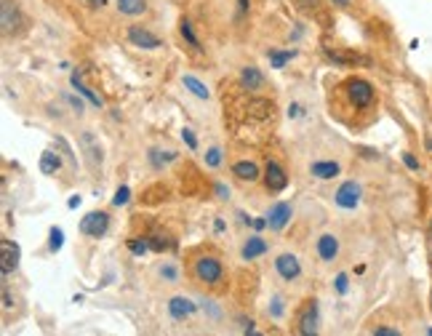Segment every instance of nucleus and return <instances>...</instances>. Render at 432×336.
Instances as JSON below:
<instances>
[{
  "mask_svg": "<svg viewBox=\"0 0 432 336\" xmlns=\"http://www.w3.org/2000/svg\"><path fill=\"white\" fill-rule=\"evenodd\" d=\"M195 278L206 285H219L221 278H224V267H221V262L216 256L206 254L195 262Z\"/></svg>",
  "mask_w": 432,
  "mask_h": 336,
  "instance_id": "1",
  "label": "nucleus"
},
{
  "mask_svg": "<svg viewBox=\"0 0 432 336\" xmlns=\"http://www.w3.org/2000/svg\"><path fill=\"white\" fill-rule=\"evenodd\" d=\"M344 88H347V96H350V102L355 104V110H366V107H371L373 86L368 81H363V78H350Z\"/></svg>",
  "mask_w": 432,
  "mask_h": 336,
  "instance_id": "2",
  "label": "nucleus"
},
{
  "mask_svg": "<svg viewBox=\"0 0 432 336\" xmlns=\"http://www.w3.org/2000/svg\"><path fill=\"white\" fill-rule=\"evenodd\" d=\"M110 230V214L107 211H91L81 219V233L89 238H101Z\"/></svg>",
  "mask_w": 432,
  "mask_h": 336,
  "instance_id": "3",
  "label": "nucleus"
},
{
  "mask_svg": "<svg viewBox=\"0 0 432 336\" xmlns=\"http://www.w3.org/2000/svg\"><path fill=\"white\" fill-rule=\"evenodd\" d=\"M129 43H134L136 49H144V51H155V49H161L163 41L155 35V32H150L147 27H141V24H131L129 27Z\"/></svg>",
  "mask_w": 432,
  "mask_h": 336,
  "instance_id": "4",
  "label": "nucleus"
},
{
  "mask_svg": "<svg viewBox=\"0 0 432 336\" xmlns=\"http://www.w3.org/2000/svg\"><path fill=\"white\" fill-rule=\"evenodd\" d=\"M275 273H278L286 283H293L296 278L302 275V265H299V259L293 254H281L275 259Z\"/></svg>",
  "mask_w": 432,
  "mask_h": 336,
  "instance_id": "5",
  "label": "nucleus"
},
{
  "mask_svg": "<svg viewBox=\"0 0 432 336\" xmlns=\"http://www.w3.org/2000/svg\"><path fill=\"white\" fill-rule=\"evenodd\" d=\"M264 184H267L270 193H283V190L288 187V176H286V171L281 168V163L267 161V166H264Z\"/></svg>",
  "mask_w": 432,
  "mask_h": 336,
  "instance_id": "6",
  "label": "nucleus"
},
{
  "mask_svg": "<svg viewBox=\"0 0 432 336\" xmlns=\"http://www.w3.org/2000/svg\"><path fill=\"white\" fill-rule=\"evenodd\" d=\"M81 150L86 153V161H89L91 168H99L104 163V155H101V144L99 139L94 136L91 131H83L81 133Z\"/></svg>",
  "mask_w": 432,
  "mask_h": 336,
  "instance_id": "7",
  "label": "nucleus"
},
{
  "mask_svg": "<svg viewBox=\"0 0 432 336\" xmlns=\"http://www.w3.org/2000/svg\"><path fill=\"white\" fill-rule=\"evenodd\" d=\"M361 195H363V190H361V184L358 182H344L339 190H336V195H333V200H336V205L339 208H355V205L361 203Z\"/></svg>",
  "mask_w": 432,
  "mask_h": 336,
  "instance_id": "8",
  "label": "nucleus"
},
{
  "mask_svg": "<svg viewBox=\"0 0 432 336\" xmlns=\"http://www.w3.org/2000/svg\"><path fill=\"white\" fill-rule=\"evenodd\" d=\"M19 267V245L14 240H0V270H3V278L9 275L11 270Z\"/></svg>",
  "mask_w": 432,
  "mask_h": 336,
  "instance_id": "9",
  "label": "nucleus"
},
{
  "mask_svg": "<svg viewBox=\"0 0 432 336\" xmlns=\"http://www.w3.org/2000/svg\"><path fill=\"white\" fill-rule=\"evenodd\" d=\"M293 216V208L288 203H275L267 211V224H270V230H275V233H281V230H286V224L291 222Z\"/></svg>",
  "mask_w": 432,
  "mask_h": 336,
  "instance_id": "10",
  "label": "nucleus"
},
{
  "mask_svg": "<svg viewBox=\"0 0 432 336\" xmlns=\"http://www.w3.org/2000/svg\"><path fill=\"white\" fill-rule=\"evenodd\" d=\"M3 19H0V24H3V32L6 35H11V32H16L21 27V14H19V6L14 3V0H3Z\"/></svg>",
  "mask_w": 432,
  "mask_h": 336,
  "instance_id": "11",
  "label": "nucleus"
},
{
  "mask_svg": "<svg viewBox=\"0 0 432 336\" xmlns=\"http://www.w3.org/2000/svg\"><path fill=\"white\" fill-rule=\"evenodd\" d=\"M318 302H307V307H304L302 317H299V334L304 336H315L318 334Z\"/></svg>",
  "mask_w": 432,
  "mask_h": 336,
  "instance_id": "12",
  "label": "nucleus"
},
{
  "mask_svg": "<svg viewBox=\"0 0 432 336\" xmlns=\"http://www.w3.org/2000/svg\"><path fill=\"white\" fill-rule=\"evenodd\" d=\"M195 310H198V307L192 305L190 299H184V296H174V299H169V315H171L174 320H184V317L195 315Z\"/></svg>",
  "mask_w": 432,
  "mask_h": 336,
  "instance_id": "13",
  "label": "nucleus"
},
{
  "mask_svg": "<svg viewBox=\"0 0 432 336\" xmlns=\"http://www.w3.org/2000/svg\"><path fill=\"white\" fill-rule=\"evenodd\" d=\"M339 254V238L336 235H321L318 238V256L323 262H333Z\"/></svg>",
  "mask_w": 432,
  "mask_h": 336,
  "instance_id": "14",
  "label": "nucleus"
},
{
  "mask_svg": "<svg viewBox=\"0 0 432 336\" xmlns=\"http://www.w3.org/2000/svg\"><path fill=\"white\" fill-rule=\"evenodd\" d=\"M339 163L336 161H315V163H310V173L315 176V179H323V182H328V179H333V176H339Z\"/></svg>",
  "mask_w": 432,
  "mask_h": 336,
  "instance_id": "15",
  "label": "nucleus"
},
{
  "mask_svg": "<svg viewBox=\"0 0 432 336\" xmlns=\"http://www.w3.org/2000/svg\"><path fill=\"white\" fill-rule=\"evenodd\" d=\"M270 251V245H267V240H261L259 235H253V238H248L246 243H243L241 248V256L246 259V262H251V259H256V256H264Z\"/></svg>",
  "mask_w": 432,
  "mask_h": 336,
  "instance_id": "16",
  "label": "nucleus"
},
{
  "mask_svg": "<svg viewBox=\"0 0 432 336\" xmlns=\"http://www.w3.org/2000/svg\"><path fill=\"white\" fill-rule=\"evenodd\" d=\"M181 83H184V88H187V91L195 96V99H203V102H206V99H211V91H209V86L198 81L195 75H184V78H181Z\"/></svg>",
  "mask_w": 432,
  "mask_h": 336,
  "instance_id": "17",
  "label": "nucleus"
},
{
  "mask_svg": "<svg viewBox=\"0 0 432 336\" xmlns=\"http://www.w3.org/2000/svg\"><path fill=\"white\" fill-rule=\"evenodd\" d=\"M241 83H243V88H248V91H259L261 86H264V75H261L256 67H243Z\"/></svg>",
  "mask_w": 432,
  "mask_h": 336,
  "instance_id": "18",
  "label": "nucleus"
},
{
  "mask_svg": "<svg viewBox=\"0 0 432 336\" xmlns=\"http://www.w3.org/2000/svg\"><path fill=\"white\" fill-rule=\"evenodd\" d=\"M232 173L243 182H256L259 179V166L251 163V161H241V163L232 166Z\"/></svg>",
  "mask_w": 432,
  "mask_h": 336,
  "instance_id": "19",
  "label": "nucleus"
},
{
  "mask_svg": "<svg viewBox=\"0 0 432 336\" xmlns=\"http://www.w3.org/2000/svg\"><path fill=\"white\" fill-rule=\"evenodd\" d=\"M70 83H72V88H75V91L81 93V96H86V99H89V102L94 104V107H101V99H99V96H96V93L91 91V88H86V86H83V81H81V72H72Z\"/></svg>",
  "mask_w": 432,
  "mask_h": 336,
  "instance_id": "20",
  "label": "nucleus"
},
{
  "mask_svg": "<svg viewBox=\"0 0 432 336\" xmlns=\"http://www.w3.org/2000/svg\"><path fill=\"white\" fill-rule=\"evenodd\" d=\"M41 171L46 173V176H51V173H56L61 168V158L56 153H51V150H46V153L41 155Z\"/></svg>",
  "mask_w": 432,
  "mask_h": 336,
  "instance_id": "21",
  "label": "nucleus"
},
{
  "mask_svg": "<svg viewBox=\"0 0 432 336\" xmlns=\"http://www.w3.org/2000/svg\"><path fill=\"white\" fill-rule=\"evenodd\" d=\"M118 11L126 16H139L147 11V3L144 0H118Z\"/></svg>",
  "mask_w": 432,
  "mask_h": 336,
  "instance_id": "22",
  "label": "nucleus"
},
{
  "mask_svg": "<svg viewBox=\"0 0 432 336\" xmlns=\"http://www.w3.org/2000/svg\"><path fill=\"white\" fill-rule=\"evenodd\" d=\"M179 32H181V38L190 43L195 51H203V46H201V41H198V35H195V30H192V21L190 19H181L179 21Z\"/></svg>",
  "mask_w": 432,
  "mask_h": 336,
  "instance_id": "23",
  "label": "nucleus"
},
{
  "mask_svg": "<svg viewBox=\"0 0 432 336\" xmlns=\"http://www.w3.org/2000/svg\"><path fill=\"white\" fill-rule=\"evenodd\" d=\"M129 251L134 256H144L150 251V238H131L129 240Z\"/></svg>",
  "mask_w": 432,
  "mask_h": 336,
  "instance_id": "24",
  "label": "nucleus"
},
{
  "mask_svg": "<svg viewBox=\"0 0 432 336\" xmlns=\"http://www.w3.org/2000/svg\"><path fill=\"white\" fill-rule=\"evenodd\" d=\"M267 56H270V61H272V67H275V70H283V64H286L288 59H293V56H296V51H270Z\"/></svg>",
  "mask_w": 432,
  "mask_h": 336,
  "instance_id": "25",
  "label": "nucleus"
},
{
  "mask_svg": "<svg viewBox=\"0 0 432 336\" xmlns=\"http://www.w3.org/2000/svg\"><path fill=\"white\" fill-rule=\"evenodd\" d=\"M54 147H56V150H59V153L64 155V158H67V161H70L72 166H78V158L72 155L70 144H67V139H64V136H56V139H54Z\"/></svg>",
  "mask_w": 432,
  "mask_h": 336,
  "instance_id": "26",
  "label": "nucleus"
},
{
  "mask_svg": "<svg viewBox=\"0 0 432 336\" xmlns=\"http://www.w3.org/2000/svg\"><path fill=\"white\" fill-rule=\"evenodd\" d=\"M49 248L56 254V251H61V245H64V233H61L59 227H51V233H49Z\"/></svg>",
  "mask_w": 432,
  "mask_h": 336,
  "instance_id": "27",
  "label": "nucleus"
},
{
  "mask_svg": "<svg viewBox=\"0 0 432 336\" xmlns=\"http://www.w3.org/2000/svg\"><path fill=\"white\" fill-rule=\"evenodd\" d=\"M129 200H131V190L126 187V184H121V187H118V193H115V198H112V203H115V205H126Z\"/></svg>",
  "mask_w": 432,
  "mask_h": 336,
  "instance_id": "28",
  "label": "nucleus"
},
{
  "mask_svg": "<svg viewBox=\"0 0 432 336\" xmlns=\"http://www.w3.org/2000/svg\"><path fill=\"white\" fill-rule=\"evenodd\" d=\"M206 163L211 166V168H216V166L221 163V150H219V147H211V150L206 153Z\"/></svg>",
  "mask_w": 432,
  "mask_h": 336,
  "instance_id": "29",
  "label": "nucleus"
},
{
  "mask_svg": "<svg viewBox=\"0 0 432 336\" xmlns=\"http://www.w3.org/2000/svg\"><path fill=\"white\" fill-rule=\"evenodd\" d=\"M181 139H184V144H187L190 150H198V139H195V133H192L190 128H181Z\"/></svg>",
  "mask_w": 432,
  "mask_h": 336,
  "instance_id": "30",
  "label": "nucleus"
},
{
  "mask_svg": "<svg viewBox=\"0 0 432 336\" xmlns=\"http://www.w3.org/2000/svg\"><path fill=\"white\" fill-rule=\"evenodd\" d=\"M150 248L152 251H166V248H171V243H166L163 238H150Z\"/></svg>",
  "mask_w": 432,
  "mask_h": 336,
  "instance_id": "31",
  "label": "nucleus"
},
{
  "mask_svg": "<svg viewBox=\"0 0 432 336\" xmlns=\"http://www.w3.org/2000/svg\"><path fill=\"white\" fill-rule=\"evenodd\" d=\"M161 278H166V280H169V283H176V270H174V267H161Z\"/></svg>",
  "mask_w": 432,
  "mask_h": 336,
  "instance_id": "32",
  "label": "nucleus"
},
{
  "mask_svg": "<svg viewBox=\"0 0 432 336\" xmlns=\"http://www.w3.org/2000/svg\"><path fill=\"white\" fill-rule=\"evenodd\" d=\"M336 291H339V294H347V275H336Z\"/></svg>",
  "mask_w": 432,
  "mask_h": 336,
  "instance_id": "33",
  "label": "nucleus"
},
{
  "mask_svg": "<svg viewBox=\"0 0 432 336\" xmlns=\"http://www.w3.org/2000/svg\"><path fill=\"white\" fill-rule=\"evenodd\" d=\"M403 161H406V166H408L411 171H419V163H416V158H413L411 153H406V155H403Z\"/></svg>",
  "mask_w": 432,
  "mask_h": 336,
  "instance_id": "34",
  "label": "nucleus"
},
{
  "mask_svg": "<svg viewBox=\"0 0 432 336\" xmlns=\"http://www.w3.org/2000/svg\"><path fill=\"white\" fill-rule=\"evenodd\" d=\"M373 334L376 336H401V331H395V328H376Z\"/></svg>",
  "mask_w": 432,
  "mask_h": 336,
  "instance_id": "35",
  "label": "nucleus"
},
{
  "mask_svg": "<svg viewBox=\"0 0 432 336\" xmlns=\"http://www.w3.org/2000/svg\"><path fill=\"white\" fill-rule=\"evenodd\" d=\"M67 102H70L72 107H75V110H78V112H83V102H81V99H78V96H72V93H67Z\"/></svg>",
  "mask_w": 432,
  "mask_h": 336,
  "instance_id": "36",
  "label": "nucleus"
},
{
  "mask_svg": "<svg viewBox=\"0 0 432 336\" xmlns=\"http://www.w3.org/2000/svg\"><path fill=\"white\" fill-rule=\"evenodd\" d=\"M251 9V0H238V14H246Z\"/></svg>",
  "mask_w": 432,
  "mask_h": 336,
  "instance_id": "37",
  "label": "nucleus"
},
{
  "mask_svg": "<svg viewBox=\"0 0 432 336\" xmlns=\"http://www.w3.org/2000/svg\"><path fill=\"white\" fill-rule=\"evenodd\" d=\"M3 307H14V302H11V294H9V288L3 285Z\"/></svg>",
  "mask_w": 432,
  "mask_h": 336,
  "instance_id": "38",
  "label": "nucleus"
},
{
  "mask_svg": "<svg viewBox=\"0 0 432 336\" xmlns=\"http://www.w3.org/2000/svg\"><path fill=\"white\" fill-rule=\"evenodd\" d=\"M216 193H219V198H224V200H227V198H230V190H227V187H224V184H216Z\"/></svg>",
  "mask_w": 432,
  "mask_h": 336,
  "instance_id": "39",
  "label": "nucleus"
},
{
  "mask_svg": "<svg viewBox=\"0 0 432 336\" xmlns=\"http://www.w3.org/2000/svg\"><path fill=\"white\" fill-rule=\"evenodd\" d=\"M253 227H256V230H264V227H270V224H267V216H264V219H256V222H253Z\"/></svg>",
  "mask_w": 432,
  "mask_h": 336,
  "instance_id": "40",
  "label": "nucleus"
},
{
  "mask_svg": "<svg viewBox=\"0 0 432 336\" xmlns=\"http://www.w3.org/2000/svg\"><path fill=\"white\" fill-rule=\"evenodd\" d=\"M86 3H89L91 9H101L104 6V0H86Z\"/></svg>",
  "mask_w": 432,
  "mask_h": 336,
  "instance_id": "41",
  "label": "nucleus"
},
{
  "mask_svg": "<svg viewBox=\"0 0 432 336\" xmlns=\"http://www.w3.org/2000/svg\"><path fill=\"white\" fill-rule=\"evenodd\" d=\"M333 6H339V9H347L350 6V0H331Z\"/></svg>",
  "mask_w": 432,
  "mask_h": 336,
  "instance_id": "42",
  "label": "nucleus"
},
{
  "mask_svg": "<svg viewBox=\"0 0 432 336\" xmlns=\"http://www.w3.org/2000/svg\"><path fill=\"white\" fill-rule=\"evenodd\" d=\"M67 205H70V208H78V205H81V198H78V195H75V198H70V203H67Z\"/></svg>",
  "mask_w": 432,
  "mask_h": 336,
  "instance_id": "43",
  "label": "nucleus"
},
{
  "mask_svg": "<svg viewBox=\"0 0 432 336\" xmlns=\"http://www.w3.org/2000/svg\"><path fill=\"white\" fill-rule=\"evenodd\" d=\"M214 230H216V233H224V222H221V219H216V224H214Z\"/></svg>",
  "mask_w": 432,
  "mask_h": 336,
  "instance_id": "44",
  "label": "nucleus"
},
{
  "mask_svg": "<svg viewBox=\"0 0 432 336\" xmlns=\"http://www.w3.org/2000/svg\"><path fill=\"white\" fill-rule=\"evenodd\" d=\"M430 334H432V328H430Z\"/></svg>",
  "mask_w": 432,
  "mask_h": 336,
  "instance_id": "45",
  "label": "nucleus"
},
{
  "mask_svg": "<svg viewBox=\"0 0 432 336\" xmlns=\"http://www.w3.org/2000/svg\"><path fill=\"white\" fill-rule=\"evenodd\" d=\"M430 307H432V305H430Z\"/></svg>",
  "mask_w": 432,
  "mask_h": 336,
  "instance_id": "46",
  "label": "nucleus"
}]
</instances>
